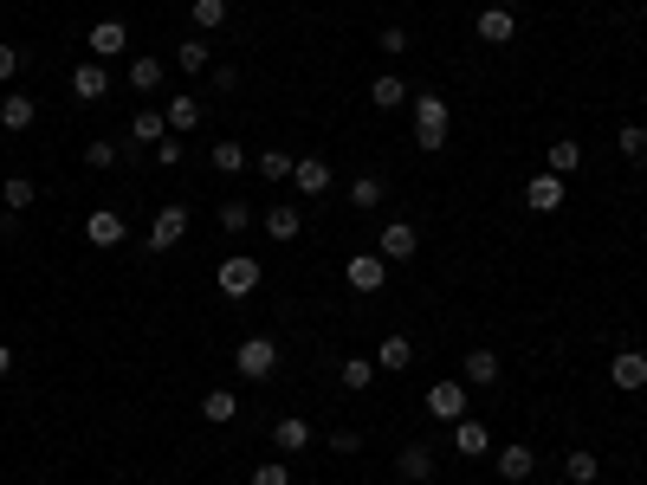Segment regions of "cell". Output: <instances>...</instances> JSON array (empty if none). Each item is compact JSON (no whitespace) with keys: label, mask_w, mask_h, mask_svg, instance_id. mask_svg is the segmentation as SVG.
Segmentation results:
<instances>
[{"label":"cell","mask_w":647,"mask_h":485,"mask_svg":"<svg viewBox=\"0 0 647 485\" xmlns=\"http://www.w3.org/2000/svg\"><path fill=\"white\" fill-rule=\"evenodd\" d=\"M408 110H415V143L428 149V156H434V149H447V130H453V104H447V97H440V91H415V97H408Z\"/></svg>","instance_id":"6da1fadb"},{"label":"cell","mask_w":647,"mask_h":485,"mask_svg":"<svg viewBox=\"0 0 647 485\" xmlns=\"http://www.w3.org/2000/svg\"><path fill=\"white\" fill-rule=\"evenodd\" d=\"M182 233H188V207L169 201V207H156V220H149L143 246H149V253H169V246H182Z\"/></svg>","instance_id":"7a4b0ae2"},{"label":"cell","mask_w":647,"mask_h":485,"mask_svg":"<svg viewBox=\"0 0 647 485\" xmlns=\"http://www.w3.org/2000/svg\"><path fill=\"white\" fill-rule=\"evenodd\" d=\"M259 291V259L253 253H227L220 259V298H253Z\"/></svg>","instance_id":"3957f363"},{"label":"cell","mask_w":647,"mask_h":485,"mask_svg":"<svg viewBox=\"0 0 647 485\" xmlns=\"http://www.w3.org/2000/svg\"><path fill=\"white\" fill-rule=\"evenodd\" d=\"M233 369H240L246 382H272V369H279V350H272V337H246L240 350H233Z\"/></svg>","instance_id":"277c9868"},{"label":"cell","mask_w":647,"mask_h":485,"mask_svg":"<svg viewBox=\"0 0 647 485\" xmlns=\"http://www.w3.org/2000/svg\"><path fill=\"white\" fill-rule=\"evenodd\" d=\"M85 52H91V59H98V65L123 59V52H130V26H123V20H98V26H91V33H85Z\"/></svg>","instance_id":"5b68a950"},{"label":"cell","mask_w":647,"mask_h":485,"mask_svg":"<svg viewBox=\"0 0 647 485\" xmlns=\"http://www.w3.org/2000/svg\"><path fill=\"white\" fill-rule=\"evenodd\" d=\"M343 279H350V291H363V298H369V291L389 285V259H382V253H350Z\"/></svg>","instance_id":"8992f818"},{"label":"cell","mask_w":647,"mask_h":485,"mask_svg":"<svg viewBox=\"0 0 647 485\" xmlns=\"http://www.w3.org/2000/svg\"><path fill=\"white\" fill-rule=\"evenodd\" d=\"M376 253L389 259V266H408V259L421 253V233L408 227V220H389V227H382V240H376Z\"/></svg>","instance_id":"52a82bcc"},{"label":"cell","mask_w":647,"mask_h":485,"mask_svg":"<svg viewBox=\"0 0 647 485\" xmlns=\"http://www.w3.org/2000/svg\"><path fill=\"white\" fill-rule=\"evenodd\" d=\"M609 382L622 388V395H641L647 388V350H615L609 356Z\"/></svg>","instance_id":"ba28073f"},{"label":"cell","mask_w":647,"mask_h":485,"mask_svg":"<svg viewBox=\"0 0 647 485\" xmlns=\"http://www.w3.org/2000/svg\"><path fill=\"white\" fill-rule=\"evenodd\" d=\"M492 466H499L505 485H531V473H538V453H531V447H492Z\"/></svg>","instance_id":"9c48e42d"},{"label":"cell","mask_w":647,"mask_h":485,"mask_svg":"<svg viewBox=\"0 0 647 485\" xmlns=\"http://www.w3.org/2000/svg\"><path fill=\"white\" fill-rule=\"evenodd\" d=\"M499 376H505L499 350H466V356H460V382H466V388H492Z\"/></svg>","instance_id":"30bf717a"},{"label":"cell","mask_w":647,"mask_h":485,"mask_svg":"<svg viewBox=\"0 0 647 485\" xmlns=\"http://www.w3.org/2000/svg\"><path fill=\"white\" fill-rule=\"evenodd\" d=\"M428 414H434V421H466V382H434L428 388Z\"/></svg>","instance_id":"8fae6325"},{"label":"cell","mask_w":647,"mask_h":485,"mask_svg":"<svg viewBox=\"0 0 647 485\" xmlns=\"http://www.w3.org/2000/svg\"><path fill=\"white\" fill-rule=\"evenodd\" d=\"M72 97H78V104H104V97H110V65L85 59V65L72 72Z\"/></svg>","instance_id":"7c38bea8"},{"label":"cell","mask_w":647,"mask_h":485,"mask_svg":"<svg viewBox=\"0 0 647 485\" xmlns=\"http://www.w3.org/2000/svg\"><path fill=\"white\" fill-rule=\"evenodd\" d=\"M563 194H570V188H563V175H531V182H525V207H531V214H557V207H563Z\"/></svg>","instance_id":"4fadbf2b"},{"label":"cell","mask_w":647,"mask_h":485,"mask_svg":"<svg viewBox=\"0 0 647 485\" xmlns=\"http://www.w3.org/2000/svg\"><path fill=\"white\" fill-rule=\"evenodd\" d=\"M85 240H91V246H123V240H130V227H123V214H117V207H91Z\"/></svg>","instance_id":"5bb4252c"},{"label":"cell","mask_w":647,"mask_h":485,"mask_svg":"<svg viewBox=\"0 0 647 485\" xmlns=\"http://www.w3.org/2000/svg\"><path fill=\"white\" fill-rule=\"evenodd\" d=\"M512 39H518L512 7H479V46H512Z\"/></svg>","instance_id":"9a60e30c"},{"label":"cell","mask_w":647,"mask_h":485,"mask_svg":"<svg viewBox=\"0 0 647 485\" xmlns=\"http://www.w3.org/2000/svg\"><path fill=\"white\" fill-rule=\"evenodd\" d=\"M395 473H402V485H434V453L415 440V447L395 453Z\"/></svg>","instance_id":"2e32d148"},{"label":"cell","mask_w":647,"mask_h":485,"mask_svg":"<svg viewBox=\"0 0 647 485\" xmlns=\"http://www.w3.org/2000/svg\"><path fill=\"white\" fill-rule=\"evenodd\" d=\"M33 123H39V104L26 91H7V97H0V130L20 136V130H33Z\"/></svg>","instance_id":"e0dca14e"},{"label":"cell","mask_w":647,"mask_h":485,"mask_svg":"<svg viewBox=\"0 0 647 485\" xmlns=\"http://www.w3.org/2000/svg\"><path fill=\"white\" fill-rule=\"evenodd\" d=\"M162 117H169V136H188V130H201V117H208V110H201V97L175 91V97H169V110H162Z\"/></svg>","instance_id":"ac0fdd59"},{"label":"cell","mask_w":647,"mask_h":485,"mask_svg":"<svg viewBox=\"0 0 647 485\" xmlns=\"http://www.w3.org/2000/svg\"><path fill=\"white\" fill-rule=\"evenodd\" d=\"M408 363H415V343H408L402 330H389V337L376 343V369H389V376H402Z\"/></svg>","instance_id":"d6986e66"},{"label":"cell","mask_w":647,"mask_h":485,"mask_svg":"<svg viewBox=\"0 0 647 485\" xmlns=\"http://www.w3.org/2000/svg\"><path fill=\"white\" fill-rule=\"evenodd\" d=\"M272 447H279V453H305V447H311V421H305V414H285V421H272Z\"/></svg>","instance_id":"ffe728a7"},{"label":"cell","mask_w":647,"mask_h":485,"mask_svg":"<svg viewBox=\"0 0 647 485\" xmlns=\"http://www.w3.org/2000/svg\"><path fill=\"white\" fill-rule=\"evenodd\" d=\"M162 136H169V117H162V110H136V117H130V143H123V149H156L162 143Z\"/></svg>","instance_id":"44dd1931"},{"label":"cell","mask_w":647,"mask_h":485,"mask_svg":"<svg viewBox=\"0 0 647 485\" xmlns=\"http://www.w3.org/2000/svg\"><path fill=\"white\" fill-rule=\"evenodd\" d=\"M343 201H350L356 214H376V207L389 201V188H382V175H356V182L343 188Z\"/></svg>","instance_id":"7402d4cb"},{"label":"cell","mask_w":647,"mask_h":485,"mask_svg":"<svg viewBox=\"0 0 647 485\" xmlns=\"http://www.w3.org/2000/svg\"><path fill=\"white\" fill-rule=\"evenodd\" d=\"M266 233H272V240H298V233H305L298 201H272V207H266Z\"/></svg>","instance_id":"603a6c76"},{"label":"cell","mask_w":647,"mask_h":485,"mask_svg":"<svg viewBox=\"0 0 647 485\" xmlns=\"http://www.w3.org/2000/svg\"><path fill=\"white\" fill-rule=\"evenodd\" d=\"M123 78H130V91H162L169 65H162L156 52H136V59H130V72H123Z\"/></svg>","instance_id":"cb8c5ba5"},{"label":"cell","mask_w":647,"mask_h":485,"mask_svg":"<svg viewBox=\"0 0 647 485\" xmlns=\"http://www.w3.org/2000/svg\"><path fill=\"white\" fill-rule=\"evenodd\" d=\"M292 188H298V194H330V162H324V156H298Z\"/></svg>","instance_id":"d4e9b609"},{"label":"cell","mask_w":647,"mask_h":485,"mask_svg":"<svg viewBox=\"0 0 647 485\" xmlns=\"http://www.w3.org/2000/svg\"><path fill=\"white\" fill-rule=\"evenodd\" d=\"M208 162H214V175H246V169H253V149H246V143H214Z\"/></svg>","instance_id":"484cf974"},{"label":"cell","mask_w":647,"mask_h":485,"mask_svg":"<svg viewBox=\"0 0 647 485\" xmlns=\"http://www.w3.org/2000/svg\"><path fill=\"white\" fill-rule=\"evenodd\" d=\"M453 447H460V453H473V460H486V453H492L486 421H453Z\"/></svg>","instance_id":"4316f807"},{"label":"cell","mask_w":647,"mask_h":485,"mask_svg":"<svg viewBox=\"0 0 647 485\" xmlns=\"http://www.w3.org/2000/svg\"><path fill=\"white\" fill-rule=\"evenodd\" d=\"M233 414H240V395H233V388H208V395H201V421L227 427Z\"/></svg>","instance_id":"83f0119b"},{"label":"cell","mask_w":647,"mask_h":485,"mask_svg":"<svg viewBox=\"0 0 647 485\" xmlns=\"http://www.w3.org/2000/svg\"><path fill=\"white\" fill-rule=\"evenodd\" d=\"M563 479H570V485H596V479H602V460H596L589 447L563 453Z\"/></svg>","instance_id":"f1b7e54d"},{"label":"cell","mask_w":647,"mask_h":485,"mask_svg":"<svg viewBox=\"0 0 647 485\" xmlns=\"http://www.w3.org/2000/svg\"><path fill=\"white\" fill-rule=\"evenodd\" d=\"M253 169L266 175V182H292L298 156H292V149H259V156H253Z\"/></svg>","instance_id":"f546056e"},{"label":"cell","mask_w":647,"mask_h":485,"mask_svg":"<svg viewBox=\"0 0 647 485\" xmlns=\"http://www.w3.org/2000/svg\"><path fill=\"white\" fill-rule=\"evenodd\" d=\"M544 162H550V175H576V169H583V143H570V136H557V143L544 149Z\"/></svg>","instance_id":"4dcf8cb0"},{"label":"cell","mask_w":647,"mask_h":485,"mask_svg":"<svg viewBox=\"0 0 647 485\" xmlns=\"http://www.w3.org/2000/svg\"><path fill=\"white\" fill-rule=\"evenodd\" d=\"M0 201H7V214H26V207L39 201L33 175H7V182H0Z\"/></svg>","instance_id":"1f68e13d"},{"label":"cell","mask_w":647,"mask_h":485,"mask_svg":"<svg viewBox=\"0 0 647 485\" xmlns=\"http://www.w3.org/2000/svg\"><path fill=\"white\" fill-rule=\"evenodd\" d=\"M175 65H182L188 78L208 72V65H214V46H208V39H182V46H175Z\"/></svg>","instance_id":"d6a6232c"},{"label":"cell","mask_w":647,"mask_h":485,"mask_svg":"<svg viewBox=\"0 0 647 485\" xmlns=\"http://www.w3.org/2000/svg\"><path fill=\"white\" fill-rule=\"evenodd\" d=\"M369 97H376V110H402L408 104V85L395 72H376V85H369Z\"/></svg>","instance_id":"836d02e7"},{"label":"cell","mask_w":647,"mask_h":485,"mask_svg":"<svg viewBox=\"0 0 647 485\" xmlns=\"http://www.w3.org/2000/svg\"><path fill=\"white\" fill-rule=\"evenodd\" d=\"M337 382L350 388V395H363L369 382H376V363H369V356H343V369H337Z\"/></svg>","instance_id":"e575fe53"},{"label":"cell","mask_w":647,"mask_h":485,"mask_svg":"<svg viewBox=\"0 0 647 485\" xmlns=\"http://www.w3.org/2000/svg\"><path fill=\"white\" fill-rule=\"evenodd\" d=\"M188 20H195V33H214V26H227V0H195Z\"/></svg>","instance_id":"d590c367"},{"label":"cell","mask_w":647,"mask_h":485,"mask_svg":"<svg viewBox=\"0 0 647 485\" xmlns=\"http://www.w3.org/2000/svg\"><path fill=\"white\" fill-rule=\"evenodd\" d=\"M117 156H123L117 136H98V143H85V169H117Z\"/></svg>","instance_id":"8d00e7d4"},{"label":"cell","mask_w":647,"mask_h":485,"mask_svg":"<svg viewBox=\"0 0 647 485\" xmlns=\"http://www.w3.org/2000/svg\"><path fill=\"white\" fill-rule=\"evenodd\" d=\"M253 227V207L240 201V194H233V201H220V233H246Z\"/></svg>","instance_id":"74e56055"},{"label":"cell","mask_w":647,"mask_h":485,"mask_svg":"<svg viewBox=\"0 0 647 485\" xmlns=\"http://www.w3.org/2000/svg\"><path fill=\"white\" fill-rule=\"evenodd\" d=\"M615 149H622L628 162H641V156H647V123H622V136H615Z\"/></svg>","instance_id":"f35d334b"},{"label":"cell","mask_w":647,"mask_h":485,"mask_svg":"<svg viewBox=\"0 0 647 485\" xmlns=\"http://www.w3.org/2000/svg\"><path fill=\"white\" fill-rule=\"evenodd\" d=\"M246 485H292V466H285V460H259Z\"/></svg>","instance_id":"ab89813d"},{"label":"cell","mask_w":647,"mask_h":485,"mask_svg":"<svg viewBox=\"0 0 647 485\" xmlns=\"http://www.w3.org/2000/svg\"><path fill=\"white\" fill-rule=\"evenodd\" d=\"M20 65H26V52L13 46V39H0V85H13V78H20Z\"/></svg>","instance_id":"60d3db41"},{"label":"cell","mask_w":647,"mask_h":485,"mask_svg":"<svg viewBox=\"0 0 647 485\" xmlns=\"http://www.w3.org/2000/svg\"><path fill=\"white\" fill-rule=\"evenodd\" d=\"M376 46H382V52H389V59H402V52H408V46H415V39H408V33H402V26H382V33H376Z\"/></svg>","instance_id":"b9f144b4"},{"label":"cell","mask_w":647,"mask_h":485,"mask_svg":"<svg viewBox=\"0 0 647 485\" xmlns=\"http://www.w3.org/2000/svg\"><path fill=\"white\" fill-rule=\"evenodd\" d=\"M182 156H188V149L175 143V136H162V143H156V162H162V169H175V162H182Z\"/></svg>","instance_id":"7bdbcfd3"},{"label":"cell","mask_w":647,"mask_h":485,"mask_svg":"<svg viewBox=\"0 0 647 485\" xmlns=\"http://www.w3.org/2000/svg\"><path fill=\"white\" fill-rule=\"evenodd\" d=\"M363 447V434H356V427H337V434H330V453H356Z\"/></svg>","instance_id":"ee69618b"},{"label":"cell","mask_w":647,"mask_h":485,"mask_svg":"<svg viewBox=\"0 0 647 485\" xmlns=\"http://www.w3.org/2000/svg\"><path fill=\"white\" fill-rule=\"evenodd\" d=\"M214 91H240V65H220V72H214Z\"/></svg>","instance_id":"f6af8a7d"},{"label":"cell","mask_w":647,"mask_h":485,"mask_svg":"<svg viewBox=\"0 0 647 485\" xmlns=\"http://www.w3.org/2000/svg\"><path fill=\"white\" fill-rule=\"evenodd\" d=\"M13 376V350H7V343H0V382H7Z\"/></svg>","instance_id":"bcb514c9"}]
</instances>
